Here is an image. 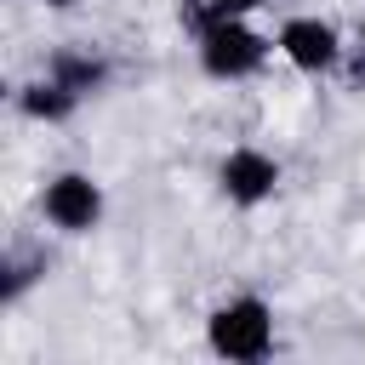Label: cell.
<instances>
[{
	"label": "cell",
	"mask_w": 365,
	"mask_h": 365,
	"mask_svg": "<svg viewBox=\"0 0 365 365\" xmlns=\"http://www.w3.org/2000/svg\"><path fill=\"white\" fill-rule=\"evenodd\" d=\"M205 348L217 359H234V365H251V359H268L274 354V308L251 291L228 297L211 308L205 319Z\"/></svg>",
	"instance_id": "1"
},
{
	"label": "cell",
	"mask_w": 365,
	"mask_h": 365,
	"mask_svg": "<svg viewBox=\"0 0 365 365\" xmlns=\"http://www.w3.org/2000/svg\"><path fill=\"white\" fill-rule=\"evenodd\" d=\"M200 68L211 74V80H251L262 63H268V51H279L268 34H257L245 17H217V23H205L200 34Z\"/></svg>",
	"instance_id": "2"
},
{
	"label": "cell",
	"mask_w": 365,
	"mask_h": 365,
	"mask_svg": "<svg viewBox=\"0 0 365 365\" xmlns=\"http://www.w3.org/2000/svg\"><path fill=\"white\" fill-rule=\"evenodd\" d=\"M40 217L63 234H91L103 222V182L91 171H57L40 188Z\"/></svg>",
	"instance_id": "3"
},
{
	"label": "cell",
	"mask_w": 365,
	"mask_h": 365,
	"mask_svg": "<svg viewBox=\"0 0 365 365\" xmlns=\"http://www.w3.org/2000/svg\"><path fill=\"white\" fill-rule=\"evenodd\" d=\"M217 188H222L228 205L257 211V205L274 200V188H279V160L262 154V148H251V143H240V148L222 154V165H217Z\"/></svg>",
	"instance_id": "4"
},
{
	"label": "cell",
	"mask_w": 365,
	"mask_h": 365,
	"mask_svg": "<svg viewBox=\"0 0 365 365\" xmlns=\"http://www.w3.org/2000/svg\"><path fill=\"white\" fill-rule=\"evenodd\" d=\"M274 46H279V57H285L291 68H302V74H331V68L342 63V34H336L325 17H285L279 34H274Z\"/></svg>",
	"instance_id": "5"
},
{
	"label": "cell",
	"mask_w": 365,
	"mask_h": 365,
	"mask_svg": "<svg viewBox=\"0 0 365 365\" xmlns=\"http://www.w3.org/2000/svg\"><path fill=\"white\" fill-rule=\"evenodd\" d=\"M17 108H23L29 120L63 125V120L80 108V91H68V86H63V80H51V74H40V80H29V86L17 91Z\"/></svg>",
	"instance_id": "6"
},
{
	"label": "cell",
	"mask_w": 365,
	"mask_h": 365,
	"mask_svg": "<svg viewBox=\"0 0 365 365\" xmlns=\"http://www.w3.org/2000/svg\"><path fill=\"white\" fill-rule=\"evenodd\" d=\"M46 74L63 80L68 91H80V97H91V91L108 86V63H103L97 51H57V57L46 63Z\"/></svg>",
	"instance_id": "7"
},
{
	"label": "cell",
	"mask_w": 365,
	"mask_h": 365,
	"mask_svg": "<svg viewBox=\"0 0 365 365\" xmlns=\"http://www.w3.org/2000/svg\"><path fill=\"white\" fill-rule=\"evenodd\" d=\"M0 274H6V279H0V297H6V302H17V297L46 274V257H6V268H0Z\"/></svg>",
	"instance_id": "8"
},
{
	"label": "cell",
	"mask_w": 365,
	"mask_h": 365,
	"mask_svg": "<svg viewBox=\"0 0 365 365\" xmlns=\"http://www.w3.org/2000/svg\"><path fill=\"white\" fill-rule=\"evenodd\" d=\"M262 0H205V23H217V17H245V11H257Z\"/></svg>",
	"instance_id": "9"
},
{
	"label": "cell",
	"mask_w": 365,
	"mask_h": 365,
	"mask_svg": "<svg viewBox=\"0 0 365 365\" xmlns=\"http://www.w3.org/2000/svg\"><path fill=\"white\" fill-rule=\"evenodd\" d=\"M46 6H51V11H68V6H74V0H46Z\"/></svg>",
	"instance_id": "10"
},
{
	"label": "cell",
	"mask_w": 365,
	"mask_h": 365,
	"mask_svg": "<svg viewBox=\"0 0 365 365\" xmlns=\"http://www.w3.org/2000/svg\"><path fill=\"white\" fill-rule=\"evenodd\" d=\"M359 46H365V17H359Z\"/></svg>",
	"instance_id": "11"
}]
</instances>
